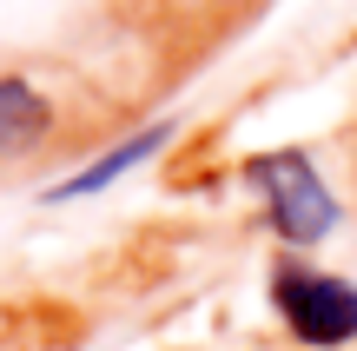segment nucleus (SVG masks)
Wrapping results in <instances>:
<instances>
[{"label":"nucleus","instance_id":"3","mask_svg":"<svg viewBox=\"0 0 357 351\" xmlns=\"http://www.w3.org/2000/svg\"><path fill=\"white\" fill-rule=\"evenodd\" d=\"M166 133H172V126L159 119V126H146V133H132V140H119L113 153H100L93 166H79V172H73L66 186H53V199H79V193H100L106 179H119V172H126V166H139L146 153H159V146H166Z\"/></svg>","mask_w":357,"mask_h":351},{"label":"nucleus","instance_id":"1","mask_svg":"<svg viewBox=\"0 0 357 351\" xmlns=\"http://www.w3.org/2000/svg\"><path fill=\"white\" fill-rule=\"evenodd\" d=\"M245 179L265 193L271 225H278V239H291V246H311V239H324L337 225V199H331V186L318 179V166H311L305 153H258L252 166H245Z\"/></svg>","mask_w":357,"mask_h":351},{"label":"nucleus","instance_id":"2","mask_svg":"<svg viewBox=\"0 0 357 351\" xmlns=\"http://www.w3.org/2000/svg\"><path fill=\"white\" fill-rule=\"evenodd\" d=\"M271 299H278L284 325L305 345H344L357 338V285L331 272H305V265H278L271 272Z\"/></svg>","mask_w":357,"mask_h":351},{"label":"nucleus","instance_id":"4","mask_svg":"<svg viewBox=\"0 0 357 351\" xmlns=\"http://www.w3.org/2000/svg\"><path fill=\"white\" fill-rule=\"evenodd\" d=\"M47 126H53L47 100H40V93L26 87V80L0 73V153H13V146H33Z\"/></svg>","mask_w":357,"mask_h":351}]
</instances>
